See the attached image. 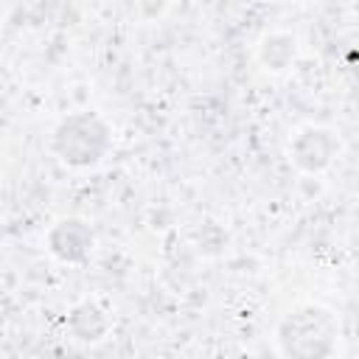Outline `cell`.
<instances>
[{
  "label": "cell",
  "mask_w": 359,
  "mask_h": 359,
  "mask_svg": "<svg viewBox=\"0 0 359 359\" xmlns=\"http://www.w3.org/2000/svg\"><path fill=\"white\" fill-rule=\"evenodd\" d=\"M339 339V323L320 303H300L286 311L275 328L283 359H331Z\"/></svg>",
  "instance_id": "obj_1"
},
{
  "label": "cell",
  "mask_w": 359,
  "mask_h": 359,
  "mask_svg": "<svg viewBox=\"0 0 359 359\" xmlns=\"http://www.w3.org/2000/svg\"><path fill=\"white\" fill-rule=\"evenodd\" d=\"M255 59L269 73H286L297 59V39L289 31H269L258 39Z\"/></svg>",
  "instance_id": "obj_5"
},
{
  "label": "cell",
  "mask_w": 359,
  "mask_h": 359,
  "mask_svg": "<svg viewBox=\"0 0 359 359\" xmlns=\"http://www.w3.org/2000/svg\"><path fill=\"white\" fill-rule=\"evenodd\" d=\"M196 244H199V252L202 255H222L227 250V233L213 224V222H205L196 233Z\"/></svg>",
  "instance_id": "obj_7"
},
{
  "label": "cell",
  "mask_w": 359,
  "mask_h": 359,
  "mask_svg": "<svg viewBox=\"0 0 359 359\" xmlns=\"http://www.w3.org/2000/svg\"><path fill=\"white\" fill-rule=\"evenodd\" d=\"M339 149H342V143L334 129L309 123L294 132V137L289 143V160L303 174H320L334 163Z\"/></svg>",
  "instance_id": "obj_3"
},
{
  "label": "cell",
  "mask_w": 359,
  "mask_h": 359,
  "mask_svg": "<svg viewBox=\"0 0 359 359\" xmlns=\"http://www.w3.org/2000/svg\"><path fill=\"white\" fill-rule=\"evenodd\" d=\"M109 314L95 300H81L67 314V328L79 342H101L109 334Z\"/></svg>",
  "instance_id": "obj_6"
},
{
  "label": "cell",
  "mask_w": 359,
  "mask_h": 359,
  "mask_svg": "<svg viewBox=\"0 0 359 359\" xmlns=\"http://www.w3.org/2000/svg\"><path fill=\"white\" fill-rule=\"evenodd\" d=\"M50 146H53V154L65 165L93 168L107 157V151L112 146V132L98 112L81 109V112L65 115L56 123Z\"/></svg>",
  "instance_id": "obj_2"
},
{
  "label": "cell",
  "mask_w": 359,
  "mask_h": 359,
  "mask_svg": "<svg viewBox=\"0 0 359 359\" xmlns=\"http://www.w3.org/2000/svg\"><path fill=\"white\" fill-rule=\"evenodd\" d=\"M45 241H48L50 255L59 258L62 264H81L90 258V252L95 247V233L84 219L65 216L48 230Z\"/></svg>",
  "instance_id": "obj_4"
}]
</instances>
